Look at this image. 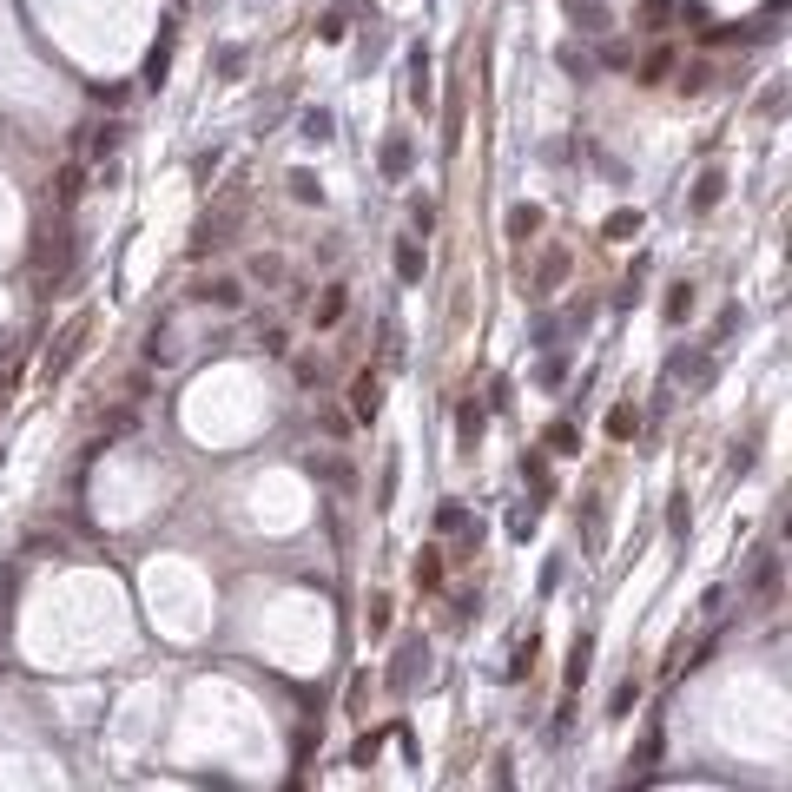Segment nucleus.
<instances>
[{"label":"nucleus","instance_id":"nucleus-1","mask_svg":"<svg viewBox=\"0 0 792 792\" xmlns=\"http://www.w3.org/2000/svg\"><path fill=\"white\" fill-rule=\"evenodd\" d=\"M706 377H713V350L706 344H680L667 357V383H706Z\"/></svg>","mask_w":792,"mask_h":792},{"label":"nucleus","instance_id":"nucleus-2","mask_svg":"<svg viewBox=\"0 0 792 792\" xmlns=\"http://www.w3.org/2000/svg\"><path fill=\"white\" fill-rule=\"evenodd\" d=\"M377 410H383V377L377 370H357V383H350V416H357V423H377Z\"/></svg>","mask_w":792,"mask_h":792},{"label":"nucleus","instance_id":"nucleus-3","mask_svg":"<svg viewBox=\"0 0 792 792\" xmlns=\"http://www.w3.org/2000/svg\"><path fill=\"white\" fill-rule=\"evenodd\" d=\"M383 680H390V694H410V687L423 680V640H403V661H390Z\"/></svg>","mask_w":792,"mask_h":792},{"label":"nucleus","instance_id":"nucleus-4","mask_svg":"<svg viewBox=\"0 0 792 792\" xmlns=\"http://www.w3.org/2000/svg\"><path fill=\"white\" fill-rule=\"evenodd\" d=\"M436 535H456V542H476V515L463 509V502H443V509H436Z\"/></svg>","mask_w":792,"mask_h":792},{"label":"nucleus","instance_id":"nucleus-5","mask_svg":"<svg viewBox=\"0 0 792 792\" xmlns=\"http://www.w3.org/2000/svg\"><path fill=\"white\" fill-rule=\"evenodd\" d=\"M661 753H667V733L654 727V733H647V739L634 746V760H628L634 772H628V779H634V786H647V779H654V760H661Z\"/></svg>","mask_w":792,"mask_h":792},{"label":"nucleus","instance_id":"nucleus-6","mask_svg":"<svg viewBox=\"0 0 792 792\" xmlns=\"http://www.w3.org/2000/svg\"><path fill=\"white\" fill-rule=\"evenodd\" d=\"M410 159H416V146L403 139V132H390V139H383V153H377L383 179H403V172H410Z\"/></svg>","mask_w":792,"mask_h":792},{"label":"nucleus","instance_id":"nucleus-7","mask_svg":"<svg viewBox=\"0 0 792 792\" xmlns=\"http://www.w3.org/2000/svg\"><path fill=\"white\" fill-rule=\"evenodd\" d=\"M192 297H205V304H218V311H238L245 304V284L238 278H212V284H198Z\"/></svg>","mask_w":792,"mask_h":792},{"label":"nucleus","instance_id":"nucleus-8","mask_svg":"<svg viewBox=\"0 0 792 792\" xmlns=\"http://www.w3.org/2000/svg\"><path fill=\"white\" fill-rule=\"evenodd\" d=\"M179 357V324L172 317H159L153 324V344H146V363H172Z\"/></svg>","mask_w":792,"mask_h":792},{"label":"nucleus","instance_id":"nucleus-9","mask_svg":"<svg viewBox=\"0 0 792 792\" xmlns=\"http://www.w3.org/2000/svg\"><path fill=\"white\" fill-rule=\"evenodd\" d=\"M673 13H680L673 0H640L634 21H640V33H667V27H673Z\"/></svg>","mask_w":792,"mask_h":792},{"label":"nucleus","instance_id":"nucleus-10","mask_svg":"<svg viewBox=\"0 0 792 792\" xmlns=\"http://www.w3.org/2000/svg\"><path fill=\"white\" fill-rule=\"evenodd\" d=\"M390 264H396V278H403V284H416V278H423V245L396 238V251H390Z\"/></svg>","mask_w":792,"mask_h":792},{"label":"nucleus","instance_id":"nucleus-11","mask_svg":"<svg viewBox=\"0 0 792 792\" xmlns=\"http://www.w3.org/2000/svg\"><path fill=\"white\" fill-rule=\"evenodd\" d=\"M720 192H727V172H720V165H706V172L694 179V212H706V205H720Z\"/></svg>","mask_w":792,"mask_h":792},{"label":"nucleus","instance_id":"nucleus-12","mask_svg":"<svg viewBox=\"0 0 792 792\" xmlns=\"http://www.w3.org/2000/svg\"><path fill=\"white\" fill-rule=\"evenodd\" d=\"M344 304H350V291H344V284H324V297H317V330H330L337 317H344Z\"/></svg>","mask_w":792,"mask_h":792},{"label":"nucleus","instance_id":"nucleus-13","mask_svg":"<svg viewBox=\"0 0 792 792\" xmlns=\"http://www.w3.org/2000/svg\"><path fill=\"white\" fill-rule=\"evenodd\" d=\"M165 60H172V33H159L153 60H146V93H159V87H165Z\"/></svg>","mask_w":792,"mask_h":792},{"label":"nucleus","instance_id":"nucleus-14","mask_svg":"<svg viewBox=\"0 0 792 792\" xmlns=\"http://www.w3.org/2000/svg\"><path fill=\"white\" fill-rule=\"evenodd\" d=\"M667 73H673V46H661V54H647V60H640V87H661Z\"/></svg>","mask_w":792,"mask_h":792},{"label":"nucleus","instance_id":"nucleus-15","mask_svg":"<svg viewBox=\"0 0 792 792\" xmlns=\"http://www.w3.org/2000/svg\"><path fill=\"white\" fill-rule=\"evenodd\" d=\"M33 264H46V271H60V264H66V245H60V225H54V231H46V238H40V245H33Z\"/></svg>","mask_w":792,"mask_h":792},{"label":"nucleus","instance_id":"nucleus-16","mask_svg":"<svg viewBox=\"0 0 792 792\" xmlns=\"http://www.w3.org/2000/svg\"><path fill=\"white\" fill-rule=\"evenodd\" d=\"M779 588V554H760L753 562V595H772Z\"/></svg>","mask_w":792,"mask_h":792},{"label":"nucleus","instance_id":"nucleus-17","mask_svg":"<svg viewBox=\"0 0 792 792\" xmlns=\"http://www.w3.org/2000/svg\"><path fill=\"white\" fill-rule=\"evenodd\" d=\"M588 661H595V640H575V647H568V687H581V673H588Z\"/></svg>","mask_w":792,"mask_h":792},{"label":"nucleus","instance_id":"nucleus-18","mask_svg":"<svg viewBox=\"0 0 792 792\" xmlns=\"http://www.w3.org/2000/svg\"><path fill=\"white\" fill-rule=\"evenodd\" d=\"M79 337H87V317H79V324H66V330H60V350H54V377H60L66 363H73V344H79Z\"/></svg>","mask_w":792,"mask_h":792},{"label":"nucleus","instance_id":"nucleus-19","mask_svg":"<svg viewBox=\"0 0 792 792\" xmlns=\"http://www.w3.org/2000/svg\"><path fill=\"white\" fill-rule=\"evenodd\" d=\"M687 311H694V284H673L667 291V324H687Z\"/></svg>","mask_w":792,"mask_h":792},{"label":"nucleus","instance_id":"nucleus-20","mask_svg":"<svg viewBox=\"0 0 792 792\" xmlns=\"http://www.w3.org/2000/svg\"><path fill=\"white\" fill-rule=\"evenodd\" d=\"M377 350H383V363L403 370V330H396V324H377Z\"/></svg>","mask_w":792,"mask_h":792},{"label":"nucleus","instance_id":"nucleus-21","mask_svg":"<svg viewBox=\"0 0 792 792\" xmlns=\"http://www.w3.org/2000/svg\"><path fill=\"white\" fill-rule=\"evenodd\" d=\"M542 443L554 449V456H575V423H548V436Z\"/></svg>","mask_w":792,"mask_h":792},{"label":"nucleus","instance_id":"nucleus-22","mask_svg":"<svg viewBox=\"0 0 792 792\" xmlns=\"http://www.w3.org/2000/svg\"><path fill=\"white\" fill-rule=\"evenodd\" d=\"M79 185H87V165H66V172H60V205H73V198H79Z\"/></svg>","mask_w":792,"mask_h":792},{"label":"nucleus","instance_id":"nucleus-23","mask_svg":"<svg viewBox=\"0 0 792 792\" xmlns=\"http://www.w3.org/2000/svg\"><path fill=\"white\" fill-rule=\"evenodd\" d=\"M291 198H297V205H317V198H324V185H317L311 172H291Z\"/></svg>","mask_w":792,"mask_h":792},{"label":"nucleus","instance_id":"nucleus-24","mask_svg":"<svg viewBox=\"0 0 792 792\" xmlns=\"http://www.w3.org/2000/svg\"><path fill=\"white\" fill-rule=\"evenodd\" d=\"M509 231H515V238H529V231H542V212H535V205H515V212H509Z\"/></svg>","mask_w":792,"mask_h":792},{"label":"nucleus","instance_id":"nucleus-25","mask_svg":"<svg viewBox=\"0 0 792 792\" xmlns=\"http://www.w3.org/2000/svg\"><path fill=\"white\" fill-rule=\"evenodd\" d=\"M416 581H423V588H443V554H436V548H423V562H416Z\"/></svg>","mask_w":792,"mask_h":792},{"label":"nucleus","instance_id":"nucleus-26","mask_svg":"<svg viewBox=\"0 0 792 792\" xmlns=\"http://www.w3.org/2000/svg\"><path fill=\"white\" fill-rule=\"evenodd\" d=\"M311 469H317L324 482H350V456H317Z\"/></svg>","mask_w":792,"mask_h":792},{"label":"nucleus","instance_id":"nucleus-27","mask_svg":"<svg viewBox=\"0 0 792 792\" xmlns=\"http://www.w3.org/2000/svg\"><path fill=\"white\" fill-rule=\"evenodd\" d=\"M304 139H317V146L330 139V113H324V106H311V113H304Z\"/></svg>","mask_w":792,"mask_h":792},{"label":"nucleus","instance_id":"nucleus-28","mask_svg":"<svg viewBox=\"0 0 792 792\" xmlns=\"http://www.w3.org/2000/svg\"><path fill=\"white\" fill-rule=\"evenodd\" d=\"M456 423H463V443L476 449V443H482V410H469V403H463V410H456Z\"/></svg>","mask_w":792,"mask_h":792},{"label":"nucleus","instance_id":"nucleus-29","mask_svg":"<svg viewBox=\"0 0 792 792\" xmlns=\"http://www.w3.org/2000/svg\"><path fill=\"white\" fill-rule=\"evenodd\" d=\"M634 231H640V212H614V218H608V238H614V245L634 238Z\"/></svg>","mask_w":792,"mask_h":792},{"label":"nucleus","instance_id":"nucleus-30","mask_svg":"<svg viewBox=\"0 0 792 792\" xmlns=\"http://www.w3.org/2000/svg\"><path fill=\"white\" fill-rule=\"evenodd\" d=\"M562 66H568V73H575V79H588V73H595V60H588L581 46H562Z\"/></svg>","mask_w":792,"mask_h":792},{"label":"nucleus","instance_id":"nucleus-31","mask_svg":"<svg viewBox=\"0 0 792 792\" xmlns=\"http://www.w3.org/2000/svg\"><path fill=\"white\" fill-rule=\"evenodd\" d=\"M562 377H568V357H562V350H548V357H542V383L554 390V383H562Z\"/></svg>","mask_w":792,"mask_h":792},{"label":"nucleus","instance_id":"nucleus-32","mask_svg":"<svg viewBox=\"0 0 792 792\" xmlns=\"http://www.w3.org/2000/svg\"><path fill=\"white\" fill-rule=\"evenodd\" d=\"M634 429H640V416H634V410H614V416H608V436H621V443H628Z\"/></svg>","mask_w":792,"mask_h":792},{"label":"nucleus","instance_id":"nucleus-33","mask_svg":"<svg viewBox=\"0 0 792 792\" xmlns=\"http://www.w3.org/2000/svg\"><path fill=\"white\" fill-rule=\"evenodd\" d=\"M251 278H258V284H278L284 264H278V258H251Z\"/></svg>","mask_w":792,"mask_h":792},{"label":"nucleus","instance_id":"nucleus-34","mask_svg":"<svg viewBox=\"0 0 792 792\" xmlns=\"http://www.w3.org/2000/svg\"><path fill=\"white\" fill-rule=\"evenodd\" d=\"M370 628H377V634L390 628V595H370Z\"/></svg>","mask_w":792,"mask_h":792},{"label":"nucleus","instance_id":"nucleus-35","mask_svg":"<svg viewBox=\"0 0 792 792\" xmlns=\"http://www.w3.org/2000/svg\"><path fill=\"white\" fill-rule=\"evenodd\" d=\"M317 33H324V40L337 46V40H344V33H350V27H344V13H324V27H317Z\"/></svg>","mask_w":792,"mask_h":792},{"label":"nucleus","instance_id":"nucleus-36","mask_svg":"<svg viewBox=\"0 0 792 792\" xmlns=\"http://www.w3.org/2000/svg\"><path fill=\"white\" fill-rule=\"evenodd\" d=\"M377 746H383V733H363V739H357V766L377 760Z\"/></svg>","mask_w":792,"mask_h":792}]
</instances>
